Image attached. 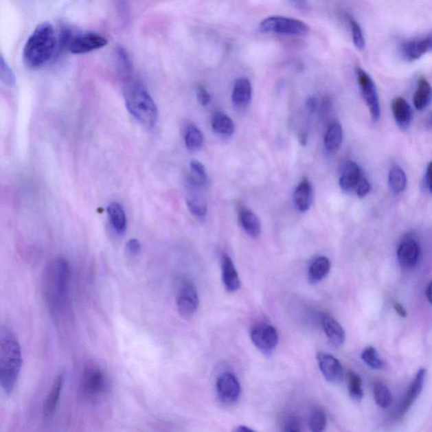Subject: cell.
Returning <instances> with one entry per match:
<instances>
[{"label":"cell","mask_w":432,"mask_h":432,"mask_svg":"<svg viewBox=\"0 0 432 432\" xmlns=\"http://www.w3.org/2000/svg\"><path fill=\"white\" fill-rule=\"evenodd\" d=\"M70 266L65 258H58L47 266L43 276V293L47 306L58 312L67 301Z\"/></svg>","instance_id":"3"},{"label":"cell","mask_w":432,"mask_h":432,"mask_svg":"<svg viewBox=\"0 0 432 432\" xmlns=\"http://www.w3.org/2000/svg\"><path fill=\"white\" fill-rule=\"evenodd\" d=\"M251 339L262 353L269 356L278 345L279 336L275 328L271 325H260L251 332Z\"/></svg>","instance_id":"10"},{"label":"cell","mask_w":432,"mask_h":432,"mask_svg":"<svg viewBox=\"0 0 432 432\" xmlns=\"http://www.w3.org/2000/svg\"><path fill=\"white\" fill-rule=\"evenodd\" d=\"M258 31L261 33H275L286 36H306L309 27L305 22L295 18L269 16L261 21Z\"/></svg>","instance_id":"5"},{"label":"cell","mask_w":432,"mask_h":432,"mask_svg":"<svg viewBox=\"0 0 432 432\" xmlns=\"http://www.w3.org/2000/svg\"><path fill=\"white\" fill-rule=\"evenodd\" d=\"M212 128L216 134L230 137L235 132V124L231 118L223 113H217L212 118Z\"/></svg>","instance_id":"28"},{"label":"cell","mask_w":432,"mask_h":432,"mask_svg":"<svg viewBox=\"0 0 432 432\" xmlns=\"http://www.w3.org/2000/svg\"><path fill=\"white\" fill-rule=\"evenodd\" d=\"M221 269L225 288L229 293H235L239 289L241 282L234 262L226 253L221 257Z\"/></svg>","instance_id":"17"},{"label":"cell","mask_w":432,"mask_h":432,"mask_svg":"<svg viewBox=\"0 0 432 432\" xmlns=\"http://www.w3.org/2000/svg\"><path fill=\"white\" fill-rule=\"evenodd\" d=\"M427 297L428 301L432 304V282L429 284L427 289Z\"/></svg>","instance_id":"49"},{"label":"cell","mask_w":432,"mask_h":432,"mask_svg":"<svg viewBox=\"0 0 432 432\" xmlns=\"http://www.w3.org/2000/svg\"><path fill=\"white\" fill-rule=\"evenodd\" d=\"M330 268V261L328 258L324 256L317 258L308 269L309 282L315 284L321 282L328 275Z\"/></svg>","instance_id":"26"},{"label":"cell","mask_w":432,"mask_h":432,"mask_svg":"<svg viewBox=\"0 0 432 432\" xmlns=\"http://www.w3.org/2000/svg\"><path fill=\"white\" fill-rule=\"evenodd\" d=\"M124 100L128 112L140 124L147 128L155 127L158 118L157 106L144 84L127 79Z\"/></svg>","instance_id":"4"},{"label":"cell","mask_w":432,"mask_h":432,"mask_svg":"<svg viewBox=\"0 0 432 432\" xmlns=\"http://www.w3.org/2000/svg\"><path fill=\"white\" fill-rule=\"evenodd\" d=\"M356 72L361 94H363L369 111H370L372 120L376 123L381 117V108H380L379 98L375 84L371 76L363 69L357 67Z\"/></svg>","instance_id":"7"},{"label":"cell","mask_w":432,"mask_h":432,"mask_svg":"<svg viewBox=\"0 0 432 432\" xmlns=\"http://www.w3.org/2000/svg\"><path fill=\"white\" fill-rule=\"evenodd\" d=\"M317 105H319V103H317L315 98H309L308 101H306V106H308V110L311 113L315 112Z\"/></svg>","instance_id":"47"},{"label":"cell","mask_w":432,"mask_h":432,"mask_svg":"<svg viewBox=\"0 0 432 432\" xmlns=\"http://www.w3.org/2000/svg\"><path fill=\"white\" fill-rule=\"evenodd\" d=\"M365 363L375 370H381L384 367L383 361L380 359L374 347H367L361 354Z\"/></svg>","instance_id":"37"},{"label":"cell","mask_w":432,"mask_h":432,"mask_svg":"<svg viewBox=\"0 0 432 432\" xmlns=\"http://www.w3.org/2000/svg\"><path fill=\"white\" fill-rule=\"evenodd\" d=\"M430 126H431V128H432V115H431V118H430Z\"/></svg>","instance_id":"51"},{"label":"cell","mask_w":432,"mask_h":432,"mask_svg":"<svg viewBox=\"0 0 432 432\" xmlns=\"http://www.w3.org/2000/svg\"><path fill=\"white\" fill-rule=\"evenodd\" d=\"M289 1L298 10H304L308 8V0H289Z\"/></svg>","instance_id":"46"},{"label":"cell","mask_w":432,"mask_h":432,"mask_svg":"<svg viewBox=\"0 0 432 432\" xmlns=\"http://www.w3.org/2000/svg\"><path fill=\"white\" fill-rule=\"evenodd\" d=\"M126 251L130 255H138L140 251H141V245H140V242L137 239L132 238L128 240L126 243Z\"/></svg>","instance_id":"42"},{"label":"cell","mask_w":432,"mask_h":432,"mask_svg":"<svg viewBox=\"0 0 432 432\" xmlns=\"http://www.w3.org/2000/svg\"><path fill=\"white\" fill-rule=\"evenodd\" d=\"M62 386H64V376L58 375L55 378L43 405V413L45 418H50L51 416H53L57 407L59 397H60Z\"/></svg>","instance_id":"23"},{"label":"cell","mask_w":432,"mask_h":432,"mask_svg":"<svg viewBox=\"0 0 432 432\" xmlns=\"http://www.w3.org/2000/svg\"><path fill=\"white\" fill-rule=\"evenodd\" d=\"M357 196L363 198L369 194V192L371 191V184L369 183L368 181L365 179H361L359 184L356 188Z\"/></svg>","instance_id":"41"},{"label":"cell","mask_w":432,"mask_h":432,"mask_svg":"<svg viewBox=\"0 0 432 432\" xmlns=\"http://www.w3.org/2000/svg\"><path fill=\"white\" fill-rule=\"evenodd\" d=\"M374 394L376 404L380 407L387 408L392 403V395H391L390 391L385 384L376 383Z\"/></svg>","instance_id":"34"},{"label":"cell","mask_w":432,"mask_h":432,"mask_svg":"<svg viewBox=\"0 0 432 432\" xmlns=\"http://www.w3.org/2000/svg\"><path fill=\"white\" fill-rule=\"evenodd\" d=\"M240 223L251 238H257L261 234V223L258 217L246 206H240L238 210Z\"/></svg>","instance_id":"21"},{"label":"cell","mask_w":432,"mask_h":432,"mask_svg":"<svg viewBox=\"0 0 432 432\" xmlns=\"http://www.w3.org/2000/svg\"><path fill=\"white\" fill-rule=\"evenodd\" d=\"M204 144V136L194 125H190L186 129L185 145L188 150L197 151L201 149Z\"/></svg>","instance_id":"32"},{"label":"cell","mask_w":432,"mask_h":432,"mask_svg":"<svg viewBox=\"0 0 432 432\" xmlns=\"http://www.w3.org/2000/svg\"><path fill=\"white\" fill-rule=\"evenodd\" d=\"M284 427H285L284 428L285 431L293 432L300 431L298 420L295 417H289V418L286 419Z\"/></svg>","instance_id":"44"},{"label":"cell","mask_w":432,"mask_h":432,"mask_svg":"<svg viewBox=\"0 0 432 432\" xmlns=\"http://www.w3.org/2000/svg\"><path fill=\"white\" fill-rule=\"evenodd\" d=\"M420 247L418 242L411 236H406L398 247V260L405 269H412L418 264Z\"/></svg>","instance_id":"11"},{"label":"cell","mask_w":432,"mask_h":432,"mask_svg":"<svg viewBox=\"0 0 432 432\" xmlns=\"http://www.w3.org/2000/svg\"><path fill=\"white\" fill-rule=\"evenodd\" d=\"M347 20H348L350 31H352L354 45L357 49L363 50L365 47V41L361 25L352 16H347Z\"/></svg>","instance_id":"36"},{"label":"cell","mask_w":432,"mask_h":432,"mask_svg":"<svg viewBox=\"0 0 432 432\" xmlns=\"http://www.w3.org/2000/svg\"><path fill=\"white\" fill-rule=\"evenodd\" d=\"M108 43V39L98 33L82 32L71 35L66 47L73 54H84L101 49Z\"/></svg>","instance_id":"8"},{"label":"cell","mask_w":432,"mask_h":432,"mask_svg":"<svg viewBox=\"0 0 432 432\" xmlns=\"http://www.w3.org/2000/svg\"><path fill=\"white\" fill-rule=\"evenodd\" d=\"M188 181L192 186H205L208 181L205 166L196 160L190 162V175Z\"/></svg>","instance_id":"31"},{"label":"cell","mask_w":432,"mask_h":432,"mask_svg":"<svg viewBox=\"0 0 432 432\" xmlns=\"http://www.w3.org/2000/svg\"><path fill=\"white\" fill-rule=\"evenodd\" d=\"M395 311L397 312L398 315L402 317H406L407 316V312H406V310L404 308V306L400 304H395L394 305Z\"/></svg>","instance_id":"48"},{"label":"cell","mask_w":432,"mask_h":432,"mask_svg":"<svg viewBox=\"0 0 432 432\" xmlns=\"http://www.w3.org/2000/svg\"><path fill=\"white\" fill-rule=\"evenodd\" d=\"M361 177V169L356 162L349 161L345 165L339 179V185L345 192L356 190Z\"/></svg>","instance_id":"19"},{"label":"cell","mask_w":432,"mask_h":432,"mask_svg":"<svg viewBox=\"0 0 432 432\" xmlns=\"http://www.w3.org/2000/svg\"><path fill=\"white\" fill-rule=\"evenodd\" d=\"M348 387L350 397L354 400L361 401L363 398V381L361 376L350 372L348 375Z\"/></svg>","instance_id":"35"},{"label":"cell","mask_w":432,"mask_h":432,"mask_svg":"<svg viewBox=\"0 0 432 432\" xmlns=\"http://www.w3.org/2000/svg\"><path fill=\"white\" fill-rule=\"evenodd\" d=\"M218 397L224 403L231 404L238 400L241 394V385L234 374L220 376L216 383Z\"/></svg>","instance_id":"12"},{"label":"cell","mask_w":432,"mask_h":432,"mask_svg":"<svg viewBox=\"0 0 432 432\" xmlns=\"http://www.w3.org/2000/svg\"><path fill=\"white\" fill-rule=\"evenodd\" d=\"M401 51L406 60L412 62L422 58L432 52V33L422 38L406 41L402 45Z\"/></svg>","instance_id":"14"},{"label":"cell","mask_w":432,"mask_h":432,"mask_svg":"<svg viewBox=\"0 0 432 432\" xmlns=\"http://www.w3.org/2000/svg\"><path fill=\"white\" fill-rule=\"evenodd\" d=\"M236 431H238V432H245V431L253 432V430L249 429V428H247V427H243V426L239 427L238 428V429H236Z\"/></svg>","instance_id":"50"},{"label":"cell","mask_w":432,"mask_h":432,"mask_svg":"<svg viewBox=\"0 0 432 432\" xmlns=\"http://www.w3.org/2000/svg\"><path fill=\"white\" fill-rule=\"evenodd\" d=\"M389 184L394 193H402L407 185V177L404 170L398 166H394L391 168L389 173Z\"/></svg>","instance_id":"29"},{"label":"cell","mask_w":432,"mask_h":432,"mask_svg":"<svg viewBox=\"0 0 432 432\" xmlns=\"http://www.w3.org/2000/svg\"><path fill=\"white\" fill-rule=\"evenodd\" d=\"M186 201L188 209L195 217L201 220L205 219L208 207L204 198L198 194H191L187 195Z\"/></svg>","instance_id":"30"},{"label":"cell","mask_w":432,"mask_h":432,"mask_svg":"<svg viewBox=\"0 0 432 432\" xmlns=\"http://www.w3.org/2000/svg\"><path fill=\"white\" fill-rule=\"evenodd\" d=\"M108 387V380L105 372L95 365H89L81 375L80 391L82 396L89 400H95L105 392Z\"/></svg>","instance_id":"6"},{"label":"cell","mask_w":432,"mask_h":432,"mask_svg":"<svg viewBox=\"0 0 432 432\" xmlns=\"http://www.w3.org/2000/svg\"><path fill=\"white\" fill-rule=\"evenodd\" d=\"M58 43L53 25L43 22L36 27L25 43L22 58L30 69L42 67L54 54Z\"/></svg>","instance_id":"2"},{"label":"cell","mask_w":432,"mask_h":432,"mask_svg":"<svg viewBox=\"0 0 432 432\" xmlns=\"http://www.w3.org/2000/svg\"><path fill=\"white\" fill-rule=\"evenodd\" d=\"M319 369L325 379L331 383H339L344 378V371L339 361L330 354L319 352L317 354Z\"/></svg>","instance_id":"13"},{"label":"cell","mask_w":432,"mask_h":432,"mask_svg":"<svg viewBox=\"0 0 432 432\" xmlns=\"http://www.w3.org/2000/svg\"><path fill=\"white\" fill-rule=\"evenodd\" d=\"M108 213L113 230L118 235L124 234L127 229V218L123 206L117 202H113L109 205Z\"/></svg>","instance_id":"24"},{"label":"cell","mask_w":432,"mask_h":432,"mask_svg":"<svg viewBox=\"0 0 432 432\" xmlns=\"http://www.w3.org/2000/svg\"><path fill=\"white\" fill-rule=\"evenodd\" d=\"M393 115L395 121L403 130L411 126L413 118V110L411 105L403 98H396L392 102Z\"/></svg>","instance_id":"16"},{"label":"cell","mask_w":432,"mask_h":432,"mask_svg":"<svg viewBox=\"0 0 432 432\" xmlns=\"http://www.w3.org/2000/svg\"><path fill=\"white\" fill-rule=\"evenodd\" d=\"M23 358L19 341L12 330L2 326L0 330V384L6 394L16 387Z\"/></svg>","instance_id":"1"},{"label":"cell","mask_w":432,"mask_h":432,"mask_svg":"<svg viewBox=\"0 0 432 432\" xmlns=\"http://www.w3.org/2000/svg\"><path fill=\"white\" fill-rule=\"evenodd\" d=\"M432 101V87L426 79L422 78L418 81L415 95H413V105L419 111L427 109Z\"/></svg>","instance_id":"25"},{"label":"cell","mask_w":432,"mask_h":432,"mask_svg":"<svg viewBox=\"0 0 432 432\" xmlns=\"http://www.w3.org/2000/svg\"><path fill=\"white\" fill-rule=\"evenodd\" d=\"M424 185L427 190L432 194V161L428 163L426 172H424Z\"/></svg>","instance_id":"43"},{"label":"cell","mask_w":432,"mask_h":432,"mask_svg":"<svg viewBox=\"0 0 432 432\" xmlns=\"http://www.w3.org/2000/svg\"><path fill=\"white\" fill-rule=\"evenodd\" d=\"M0 79L6 86L14 87L16 84V76L3 55L0 58Z\"/></svg>","instance_id":"39"},{"label":"cell","mask_w":432,"mask_h":432,"mask_svg":"<svg viewBox=\"0 0 432 432\" xmlns=\"http://www.w3.org/2000/svg\"><path fill=\"white\" fill-rule=\"evenodd\" d=\"M427 370L426 369H420L417 372L415 379L409 387L407 393L404 398L403 401L400 408V415L404 416L407 413L409 409L411 408V406L418 398L420 393L423 389L424 378H426Z\"/></svg>","instance_id":"15"},{"label":"cell","mask_w":432,"mask_h":432,"mask_svg":"<svg viewBox=\"0 0 432 432\" xmlns=\"http://www.w3.org/2000/svg\"><path fill=\"white\" fill-rule=\"evenodd\" d=\"M327 418L325 412L322 409H317L312 413L309 420V426L311 430L315 432H320L325 430L326 427Z\"/></svg>","instance_id":"38"},{"label":"cell","mask_w":432,"mask_h":432,"mask_svg":"<svg viewBox=\"0 0 432 432\" xmlns=\"http://www.w3.org/2000/svg\"><path fill=\"white\" fill-rule=\"evenodd\" d=\"M332 106L331 100L328 98H325L323 100L322 105H321V112L320 114L323 117L326 115V114L330 112Z\"/></svg>","instance_id":"45"},{"label":"cell","mask_w":432,"mask_h":432,"mask_svg":"<svg viewBox=\"0 0 432 432\" xmlns=\"http://www.w3.org/2000/svg\"><path fill=\"white\" fill-rule=\"evenodd\" d=\"M252 84L249 79L239 78L236 80L234 91H232V102L239 109L245 108L252 100Z\"/></svg>","instance_id":"18"},{"label":"cell","mask_w":432,"mask_h":432,"mask_svg":"<svg viewBox=\"0 0 432 432\" xmlns=\"http://www.w3.org/2000/svg\"><path fill=\"white\" fill-rule=\"evenodd\" d=\"M312 186L308 179H302L295 188L294 201L295 206L301 212H306L312 203Z\"/></svg>","instance_id":"22"},{"label":"cell","mask_w":432,"mask_h":432,"mask_svg":"<svg viewBox=\"0 0 432 432\" xmlns=\"http://www.w3.org/2000/svg\"><path fill=\"white\" fill-rule=\"evenodd\" d=\"M198 302L196 287L190 280H183L177 295V306L181 317L185 319L193 317L197 311Z\"/></svg>","instance_id":"9"},{"label":"cell","mask_w":432,"mask_h":432,"mask_svg":"<svg viewBox=\"0 0 432 432\" xmlns=\"http://www.w3.org/2000/svg\"><path fill=\"white\" fill-rule=\"evenodd\" d=\"M198 101L202 106H208L210 101H212V97L204 87L198 86L196 90Z\"/></svg>","instance_id":"40"},{"label":"cell","mask_w":432,"mask_h":432,"mask_svg":"<svg viewBox=\"0 0 432 432\" xmlns=\"http://www.w3.org/2000/svg\"><path fill=\"white\" fill-rule=\"evenodd\" d=\"M117 68L125 78L129 79L132 75V62L127 51L124 47H117L115 51Z\"/></svg>","instance_id":"33"},{"label":"cell","mask_w":432,"mask_h":432,"mask_svg":"<svg viewBox=\"0 0 432 432\" xmlns=\"http://www.w3.org/2000/svg\"><path fill=\"white\" fill-rule=\"evenodd\" d=\"M322 326L328 341L335 347H339L344 344L345 333L344 328L341 327L333 317L324 315L322 319Z\"/></svg>","instance_id":"20"},{"label":"cell","mask_w":432,"mask_h":432,"mask_svg":"<svg viewBox=\"0 0 432 432\" xmlns=\"http://www.w3.org/2000/svg\"><path fill=\"white\" fill-rule=\"evenodd\" d=\"M343 141V128L338 122L330 125L324 137V146L328 152H335Z\"/></svg>","instance_id":"27"}]
</instances>
